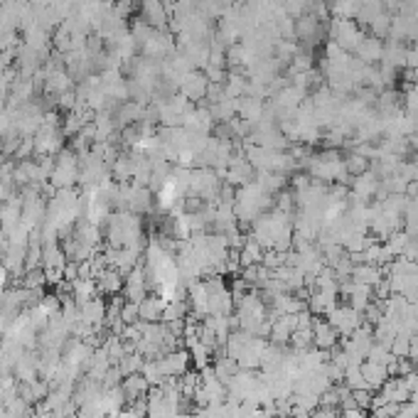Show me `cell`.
Instances as JSON below:
<instances>
[{
	"label": "cell",
	"instance_id": "cell-5",
	"mask_svg": "<svg viewBox=\"0 0 418 418\" xmlns=\"http://www.w3.org/2000/svg\"><path fill=\"white\" fill-rule=\"evenodd\" d=\"M167 307V300L163 295H158V293H153V295L143 298V300L138 303V315L143 322H160L163 320V312Z\"/></svg>",
	"mask_w": 418,
	"mask_h": 418
},
{
	"label": "cell",
	"instance_id": "cell-12",
	"mask_svg": "<svg viewBox=\"0 0 418 418\" xmlns=\"http://www.w3.org/2000/svg\"><path fill=\"white\" fill-rule=\"evenodd\" d=\"M337 418H369L364 409H339Z\"/></svg>",
	"mask_w": 418,
	"mask_h": 418
},
{
	"label": "cell",
	"instance_id": "cell-13",
	"mask_svg": "<svg viewBox=\"0 0 418 418\" xmlns=\"http://www.w3.org/2000/svg\"><path fill=\"white\" fill-rule=\"evenodd\" d=\"M288 418H310V414H290Z\"/></svg>",
	"mask_w": 418,
	"mask_h": 418
},
{
	"label": "cell",
	"instance_id": "cell-4",
	"mask_svg": "<svg viewBox=\"0 0 418 418\" xmlns=\"http://www.w3.org/2000/svg\"><path fill=\"white\" fill-rule=\"evenodd\" d=\"M339 339H342V334L334 330L330 322L315 317V322H312V347L322 349V352H330V349L339 344Z\"/></svg>",
	"mask_w": 418,
	"mask_h": 418
},
{
	"label": "cell",
	"instance_id": "cell-6",
	"mask_svg": "<svg viewBox=\"0 0 418 418\" xmlns=\"http://www.w3.org/2000/svg\"><path fill=\"white\" fill-rule=\"evenodd\" d=\"M96 288L103 293V295H118V293H123V286H125V281H123V273H118L116 269H111V266H106V269L101 271V273L96 276Z\"/></svg>",
	"mask_w": 418,
	"mask_h": 418
},
{
	"label": "cell",
	"instance_id": "cell-9",
	"mask_svg": "<svg viewBox=\"0 0 418 418\" xmlns=\"http://www.w3.org/2000/svg\"><path fill=\"white\" fill-rule=\"evenodd\" d=\"M384 278L381 276V269L374 264H357L352 269V281L354 283H362V286H369V288H374L379 281Z\"/></svg>",
	"mask_w": 418,
	"mask_h": 418
},
{
	"label": "cell",
	"instance_id": "cell-7",
	"mask_svg": "<svg viewBox=\"0 0 418 418\" xmlns=\"http://www.w3.org/2000/svg\"><path fill=\"white\" fill-rule=\"evenodd\" d=\"M121 389H123V394H125V401H138V399H145L148 396V391H150V384H148V379H145L143 374H130V376H125L123 379V384H121Z\"/></svg>",
	"mask_w": 418,
	"mask_h": 418
},
{
	"label": "cell",
	"instance_id": "cell-2",
	"mask_svg": "<svg viewBox=\"0 0 418 418\" xmlns=\"http://www.w3.org/2000/svg\"><path fill=\"white\" fill-rule=\"evenodd\" d=\"M160 367V374L165 376V379H180L182 374H187L192 369V357L190 352H187V347H177V349H170L167 354H163L160 359H155Z\"/></svg>",
	"mask_w": 418,
	"mask_h": 418
},
{
	"label": "cell",
	"instance_id": "cell-11",
	"mask_svg": "<svg viewBox=\"0 0 418 418\" xmlns=\"http://www.w3.org/2000/svg\"><path fill=\"white\" fill-rule=\"evenodd\" d=\"M367 158L364 155H359V153H352V155H347V160H344V170L349 172V175H354V177H359V175H364L367 172Z\"/></svg>",
	"mask_w": 418,
	"mask_h": 418
},
{
	"label": "cell",
	"instance_id": "cell-8",
	"mask_svg": "<svg viewBox=\"0 0 418 418\" xmlns=\"http://www.w3.org/2000/svg\"><path fill=\"white\" fill-rule=\"evenodd\" d=\"M359 369H362L364 381H367V386L372 391L374 389H381V386H384V381L389 379V369H386L384 364L372 362V359H364V364Z\"/></svg>",
	"mask_w": 418,
	"mask_h": 418
},
{
	"label": "cell",
	"instance_id": "cell-1",
	"mask_svg": "<svg viewBox=\"0 0 418 418\" xmlns=\"http://www.w3.org/2000/svg\"><path fill=\"white\" fill-rule=\"evenodd\" d=\"M325 320L330 322V325L337 330L342 337H349L357 327L364 325V315L359 310H354L352 305H334L330 312L325 315Z\"/></svg>",
	"mask_w": 418,
	"mask_h": 418
},
{
	"label": "cell",
	"instance_id": "cell-10",
	"mask_svg": "<svg viewBox=\"0 0 418 418\" xmlns=\"http://www.w3.org/2000/svg\"><path fill=\"white\" fill-rule=\"evenodd\" d=\"M212 369H214V374H217L219 379L224 381V384H229V381H232L234 376L242 372V369H239V362H237V359H232L229 354H224V352L219 354L217 359H214Z\"/></svg>",
	"mask_w": 418,
	"mask_h": 418
},
{
	"label": "cell",
	"instance_id": "cell-3",
	"mask_svg": "<svg viewBox=\"0 0 418 418\" xmlns=\"http://www.w3.org/2000/svg\"><path fill=\"white\" fill-rule=\"evenodd\" d=\"M123 293H125V300L128 303H140L143 298L150 295V283H148V276H145L143 266H138V269H133L128 273Z\"/></svg>",
	"mask_w": 418,
	"mask_h": 418
}]
</instances>
